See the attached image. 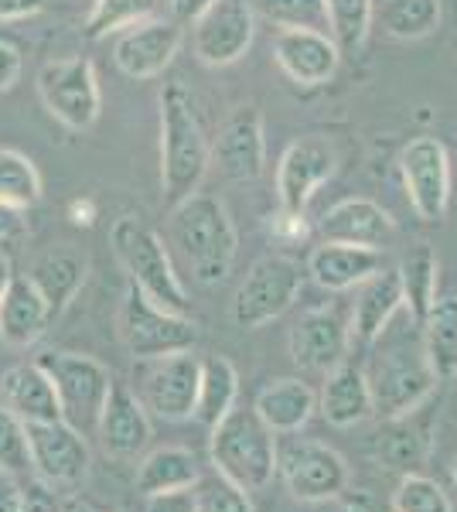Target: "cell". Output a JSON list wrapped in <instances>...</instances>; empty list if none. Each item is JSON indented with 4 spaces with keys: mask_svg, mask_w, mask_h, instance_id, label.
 <instances>
[{
    "mask_svg": "<svg viewBox=\"0 0 457 512\" xmlns=\"http://www.w3.org/2000/svg\"><path fill=\"white\" fill-rule=\"evenodd\" d=\"M212 161V147L205 140L202 120L195 110V96L185 79H171L161 89V188L164 205L174 209L188 195L198 192Z\"/></svg>",
    "mask_w": 457,
    "mask_h": 512,
    "instance_id": "cell-1",
    "label": "cell"
},
{
    "mask_svg": "<svg viewBox=\"0 0 457 512\" xmlns=\"http://www.w3.org/2000/svg\"><path fill=\"white\" fill-rule=\"evenodd\" d=\"M171 246L185 260L191 277L205 287L222 284L232 274L239 253V233L222 198L195 192L171 209Z\"/></svg>",
    "mask_w": 457,
    "mask_h": 512,
    "instance_id": "cell-2",
    "label": "cell"
},
{
    "mask_svg": "<svg viewBox=\"0 0 457 512\" xmlns=\"http://www.w3.org/2000/svg\"><path fill=\"white\" fill-rule=\"evenodd\" d=\"M212 468L246 492H260L277 478V437L256 410L232 407L212 427Z\"/></svg>",
    "mask_w": 457,
    "mask_h": 512,
    "instance_id": "cell-3",
    "label": "cell"
},
{
    "mask_svg": "<svg viewBox=\"0 0 457 512\" xmlns=\"http://www.w3.org/2000/svg\"><path fill=\"white\" fill-rule=\"evenodd\" d=\"M110 246L123 270L130 274V284H137L157 308L188 315V294L178 270L171 263V253L164 239L137 216H120L110 229Z\"/></svg>",
    "mask_w": 457,
    "mask_h": 512,
    "instance_id": "cell-4",
    "label": "cell"
},
{
    "mask_svg": "<svg viewBox=\"0 0 457 512\" xmlns=\"http://www.w3.org/2000/svg\"><path fill=\"white\" fill-rule=\"evenodd\" d=\"M35 362L52 379L65 424L76 427L82 437H96L99 417L116 383L110 369L93 355L79 352H41Z\"/></svg>",
    "mask_w": 457,
    "mask_h": 512,
    "instance_id": "cell-5",
    "label": "cell"
},
{
    "mask_svg": "<svg viewBox=\"0 0 457 512\" xmlns=\"http://www.w3.org/2000/svg\"><path fill=\"white\" fill-rule=\"evenodd\" d=\"M120 338L127 352L137 362L161 359L171 352H188L198 342V325L188 315H174L164 311L140 291L137 284L127 287L120 304Z\"/></svg>",
    "mask_w": 457,
    "mask_h": 512,
    "instance_id": "cell-6",
    "label": "cell"
},
{
    "mask_svg": "<svg viewBox=\"0 0 457 512\" xmlns=\"http://www.w3.org/2000/svg\"><path fill=\"white\" fill-rule=\"evenodd\" d=\"M304 287V270L297 260H290L284 253H270L249 267L232 301V321L246 332L263 328L270 321H277L290 304L297 301Z\"/></svg>",
    "mask_w": 457,
    "mask_h": 512,
    "instance_id": "cell-7",
    "label": "cell"
},
{
    "mask_svg": "<svg viewBox=\"0 0 457 512\" xmlns=\"http://www.w3.org/2000/svg\"><path fill=\"white\" fill-rule=\"evenodd\" d=\"M365 376H369L372 403H376V414L382 420H396L420 410L437 383V376L430 373L427 359H423V349H413L406 342H396L393 349L376 355L372 373Z\"/></svg>",
    "mask_w": 457,
    "mask_h": 512,
    "instance_id": "cell-8",
    "label": "cell"
},
{
    "mask_svg": "<svg viewBox=\"0 0 457 512\" xmlns=\"http://www.w3.org/2000/svg\"><path fill=\"white\" fill-rule=\"evenodd\" d=\"M202 359L195 352H171L161 359H144L137 366V396L147 414L161 420H188L195 414Z\"/></svg>",
    "mask_w": 457,
    "mask_h": 512,
    "instance_id": "cell-9",
    "label": "cell"
},
{
    "mask_svg": "<svg viewBox=\"0 0 457 512\" xmlns=\"http://www.w3.org/2000/svg\"><path fill=\"white\" fill-rule=\"evenodd\" d=\"M38 96L45 110L69 130H89L99 120L103 96L99 79L89 59H58L41 65L38 72Z\"/></svg>",
    "mask_w": 457,
    "mask_h": 512,
    "instance_id": "cell-10",
    "label": "cell"
},
{
    "mask_svg": "<svg viewBox=\"0 0 457 512\" xmlns=\"http://www.w3.org/2000/svg\"><path fill=\"white\" fill-rule=\"evenodd\" d=\"M277 475L301 502H328L348 489L345 458L314 437H294L277 448Z\"/></svg>",
    "mask_w": 457,
    "mask_h": 512,
    "instance_id": "cell-11",
    "label": "cell"
},
{
    "mask_svg": "<svg viewBox=\"0 0 457 512\" xmlns=\"http://www.w3.org/2000/svg\"><path fill=\"white\" fill-rule=\"evenodd\" d=\"M256 38V11L249 0H215L209 11L191 24V45L202 65L226 69L249 52Z\"/></svg>",
    "mask_w": 457,
    "mask_h": 512,
    "instance_id": "cell-12",
    "label": "cell"
},
{
    "mask_svg": "<svg viewBox=\"0 0 457 512\" xmlns=\"http://www.w3.org/2000/svg\"><path fill=\"white\" fill-rule=\"evenodd\" d=\"M406 198L423 222H444L451 205V158L437 137H413L400 154Z\"/></svg>",
    "mask_w": 457,
    "mask_h": 512,
    "instance_id": "cell-13",
    "label": "cell"
},
{
    "mask_svg": "<svg viewBox=\"0 0 457 512\" xmlns=\"http://www.w3.org/2000/svg\"><path fill=\"white\" fill-rule=\"evenodd\" d=\"M28 448H31V472L48 489H79L89 475V444L76 427L65 420L52 424H28Z\"/></svg>",
    "mask_w": 457,
    "mask_h": 512,
    "instance_id": "cell-14",
    "label": "cell"
},
{
    "mask_svg": "<svg viewBox=\"0 0 457 512\" xmlns=\"http://www.w3.org/2000/svg\"><path fill=\"white\" fill-rule=\"evenodd\" d=\"M338 168V151L328 137H301L284 151V158L277 164V202L284 212H297L304 216L311 198L318 195V188L335 175Z\"/></svg>",
    "mask_w": 457,
    "mask_h": 512,
    "instance_id": "cell-15",
    "label": "cell"
},
{
    "mask_svg": "<svg viewBox=\"0 0 457 512\" xmlns=\"http://www.w3.org/2000/svg\"><path fill=\"white\" fill-rule=\"evenodd\" d=\"M185 28L171 18H144L130 24L113 45V62L127 79H157L174 62Z\"/></svg>",
    "mask_w": 457,
    "mask_h": 512,
    "instance_id": "cell-16",
    "label": "cell"
},
{
    "mask_svg": "<svg viewBox=\"0 0 457 512\" xmlns=\"http://www.w3.org/2000/svg\"><path fill=\"white\" fill-rule=\"evenodd\" d=\"M348 345H352V328L335 308L307 311L290 328V359L311 373H331L335 366H342Z\"/></svg>",
    "mask_w": 457,
    "mask_h": 512,
    "instance_id": "cell-17",
    "label": "cell"
},
{
    "mask_svg": "<svg viewBox=\"0 0 457 512\" xmlns=\"http://www.w3.org/2000/svg\"><path fill=\"white\" fill-rule=\"evenodd\" d=\"M212 158L229 181H256L267 168V137H263V117L256 106H239L222 123Z\"/></svg>",
    "mask_w": 457,
    "mask_h": 512,
    "instance_id": "cell-18",
    "label": "cell"
},
{
    "mask_svg": "<svg viewBox=\"0 0 457 512\" xmlns=\"http://www.w3.org/2000/svg\"><path fill=\"white\" fill-rule=\"evenodd\" d=\"M273 59H277L280 72L297 82V86H324L338 72L342 62V48L335 38L324 31H280L273 41Z\"/></svg>",
    "mask_w": 457,
    "mask_h": 512,
    "instance_id": "cell-19",
    "label": "cell"
},
{
    "mask_svg": "<svg viewBox=\"0 0 457 512\" xmlns=\"http://www.w3.org/2000/svg\"><path fill=\"white\" fill-rule=\"evenodd\" d=\"M96 437L103 444V451L116 461H134L151 444V414H147V407L130 386L113 383L103 417H99Z\"/></svg>",
    "mask_w": 457,
    "mask_h": 512,
    "instance_id": "cell-20",
    "label": "cell"
},
{
    "mask_svg": "<svg viewBox=\"0 0 457 512\" xmlns=\"http://www.w3.org/2000/svg\"><path fill=\"white\" fill-rule=\"evenodd\" d=\"M318 233L324 243H352V246H382L393 239L396 222L372 198H345V202L331 205L318 222Z\"/></svg>",
    "mask_w": 457,
    "mask_h": 512,
    "instance_id": "cell-21",
    "label": "cell"
},
{
    "mask_svg": "<svg viewBox=\"0 0 457 512\" xmlns=\"http://www.w3.org/2000/svg\"><path fill=\"white\" fill-rule=\"evenodd\" d=\"M386 267L382 250L372 246H352V243H324L314 246L307 256V274L324 291H352V287L365 284L369 277H376Z\"/></svg>",
    "mask_w": 457,
    "mask_h": 512,
    "instance_id": "cell-22",
    "label": "cell"
},
{
    "mask_svg": "<svg viewBox=\"0 0 457 512\" xmlns=\"http://www.w3.org/2000/svg\"><path fill=\"white\" fill-rule=\"evenodd\" d=\"M318 410L338 431H348L355 424H365L369 417H376V403H372L369 376L352 362H342L331 373H324V386L318 396Z\"/></svg>",
    "mask_w": 457,
    "mask_h": 512,
    "instance_id": "cell-23",
    "label": "cell"
},
{
    "mask_svg": "<svg viewBox=\"0 0 457 512\" xmlns=\"http://www.w3.org/2000/svg\"><path fill=\"white\" fill-rule=\"evenodd\" d=\"M396 311H403V284L400 270L382 267L376 277H369L359 284L352 304V338L362 345H372L376 338L386 335V328L393 325Z\"/></svg>",
    "mask_w": 457,
    "mask_h": 512,
    "instance_id": "cell-24",
    "label": "cell"
},
{
    "mask_svg": "<svg viewBox=\"0 0 457 512\" xmlns=\"http://www.w3.org/2000/svg\"><path fill=\"white\" fill-rule=\"evenodd\" d=\"M0 403L14 410L24 424H52L62 420L55 386L38 362H18L0 376Z\"/></svg>",
    "mask_w": 457,
    "mask_h": 512,
    "instance_id": "cell-25",
    "label": "cell"
},
{
    "mask_svg": "<svg viewBox=\"0 0 457 512\" xmlns=\"http://www.w3.org/2000/svg\"><path fill=\"white\" fill-rule=\"evenodd\" d=\"M52 321L55 318L48 311L45 297L38 294V287L31 284L28 274L11 277L4 301H0V338H4V345L28 349V345H35L48 332Z\"/></svg>",
    "mask_w": 457,
    "mask_h": 512,
    "instance_id": "cell-26",
    "label": "cell"
},
{
    "mask_svg": "<svg viewBox=\"0 0 457 512\" xmlns=\"http://www.w3.org/2000/svg\"><path fill=\"white\" fill-rule=\"evenodd\" d=\"M86 256L72 246H55V250L41 253L28 270V280L38 287V294L45 297L52 318L62 315L72 301H76L79 287L86 284Z\"/></svg>",
    "mask_w": 457,
    "mask_h": 512,
    "instance_id": "cell-27",
    "label": "cell"
},
{
    "mask_svg": "<svg viewBox=\"0 0 457 512\" xmlns=\"http://www.w3.org/2000/svg\"><path fill=\"white\" fill-rule=\"evenodd\" d=\"M430 451H434V431H430V424L417 420V410L406 417L386 420V431L376 434V458L389 472L413 475L417 468L427 465Z\"/></svg>",
    "mask_w": 457,
    "mask_h": 512,
    "instance_id": "cell-28",
    "label": "cell"
},
{
    "mask_svg": "<svg viewBox=\"0 0 457 512\" xmlns=\"http://www.w3.org/2000/svg\"><path fill=\"white\" fill-rule=\"evenodd\" d=\"M253 410L273 434H297L318 410V396L304 379H277L256 393Z\"/></svg>",
    "mask_w": 457,
    "mask_h": 512,
    "instance_id": "cell-29",
    "label": "cell"
},
{
    "mask_svg": "<svg viewBox=\"0 0 457 512\" xmlns=\"http://www.w3.org/2000/svg\"><path fill=\"white\" fill-rule=\"evenodd\" d=\"M420 349L437 383L457 379V297H437L420 321Z\"/></svg>",
    "mask_w": 457,
    "mask_h": 512,
    "instance_id": "cell-30",
    "label": "cell"
},
{
    "mask_svg": "<svg viewBox=\"0 0 457 512\" xmlns=\"http://www.w3.org/2000/svg\"><path fill=\"white\" fill-rule=\"evenodd\" d=\"M198 478H202V472H198V458L188 448H157L140 458L134 485L147 499V495H157V492L191 489Z\"/></svg>",
    "mask_w": 457,
    "mask_h": 512,
    "instance_id": "cell-31",
    "label": "cell"
},
{
    "mask_svg": "<svg viewBox=\"0 0 457 512\" xmlns=\"http://www.w3.org/2000/svg\"><path fill=\"white\" fill-rule=\"evenodd\" d=\"M400 284H403V308L410 311V318L420 321L427 318V311L437 304V284H440V260L430 243H417L410 253L400 260Z\"/></svg>",
    "mask_w": 457,
    "mask_h": 512,
    "instance_id": "cell-32",
    "label": "cell"
},
{
    "mask_svg": "<svg viewBox=\"0 0 457 512\" xmlns=\"http://www.w3.org/2000/svg\"><path fill=\"white\" fill-rule=\"evenodd\" d=\"M239 396V373L226 355H205L202 359V379H198V400H195V417L198 424L215 427L222 417L236 407Z\"/></svg>",
    "mask_w": 457,
    "mask_h": 512,
    "instance_id": "cell-33",
    "label": "cell"
},
{
    "mask_svg": "<svg viewBox=\"0 0 457 512\" xmlns=\"http://www.w3.org/2000/svg\"><path fill=\"white\" fill-rule=\"evenodd\" d=\"M379 21L386 35L400 41L427 38L440 24V0H382Z\"/></svg>",
    "mask_w": 457,
    "mask_h": 512,
    "instance_id": "cell-34",
    "label": "cell"
},
{
    "mask_svg": "<svg viewBox=\"0 0 457 512\" xmlns=\"http://www.w3.org/2000/svg\"><path fill=\"white\" fill-rule=\"evenodd\" d=\"M376 4L372 0H328V35L342 48V55H359L369 38Z\"/></svg>",
    "mask_w": 457,
    "mask_h": 512,
    "instance_id": "cell-35",
    "label": "cell"
},
{
    "mask_svg": "<svg viewBox=\"0 0 457 512\" xmlns=\"http://www.w3.org/2000/svg\"><path fill=\"white\" fill-rule=\"evenodd\" d=\"M41 198V175L28 154L0 147V202L31 209Z\"/></svg>",
    "mask_w": 457,
    "mask_h": 512,
    "instance_id": "cell-36",
    "label": "cell"
},
{
    "mask_svg": "<svg viewBox=\"0 0 457 512\" xmlns=\"http://www.w3.org/2000/svg\"><path fill=\"white\" fill-rule=\"evenodd\" d=\"M253 11L280 31H324L328 35V0H249Z\"/></svg>",
    "mask_w": 457,
    "mask_h": 512,
    "instance_id": "cell-37",
    "label": "cell"
},
{
    "mask_svg": "<svg viewBox=\"0 0 457 512\" xmlns=\"http://www.w3.org/2000/svg\"><path fill=\"white\" fill-rule=\"evenodd\" d=\"M151 11H154V0H96L86 24H82V31H86L89 41L110 38L116 31H127L130 24L151 18Z\"/></svg>",
    "mask_w": 457,
    "mask_h": 512,
    "instance_id": "cell-38",
    "label": "cell"
},
{
    "mask_svg": "<svg viewBox=\"0 0 457 512\" xmlns=\"http://www.w3.org/2000/svg\"><path fill=\"white\" fill-rule=\"evenodd\" d=\"M393 512H454L447 492L427 475H403L393 492Z\"/></svg>",
    "mask_w": 457,
    "mask_h": 512,
    "instance_id": "cell-39",
    "label": "cell"
},
{
    "mask_svg": "<svg viewBox=\"0 0 457 512\" xmlns=\"http://www.w3.org/2000/svg\"><path fill=\"white\" fill-rule=\"evenodd\" d=\"M195 512H253V502L246 489L212 472L195 482Z\"/></svg>",
    "mask_w": 457,
    "mask_h": 512,
    "instance_id": "cell-40",
    "label": "cell"
},
{
    "mask_svg": "<svg viewBox=\"0 0 457 512\" xmlns=\"http://www.w3.org/2000/svg\"><path fill=\"white\" fill-rule=\"evenodd\" d=\"M0 472L24 475L31 472V448H28V424L0 403Z\"/></svg>",
    "mask_w": 457,
    "mask_h": 512,
    "instance_id": "cell-41",
    "label": "cell"
},
{
    "mask_svg": "<svg viewBox=\"0 0 457 512\" xmlns=\"http://www.w3.org/2000/svg\"><path fill=\"white\" fill-rule=\"evenodd\" d=\"M24 239H28V219H24V209L0 202V260H14V253L24 246Z\"/></svg>",
    "mask_w": 457,
    "mask_h": 512,
    "instance_id": "cell-42",
    "label": "cell"
},
{
    "mask_svg": "<svg viewBox=\"0 0 457 512\" xmlns=\"http://www.w3.org/2000/svg\"><path fill=\"white\" fill-rule=\"evenodd\" d=\"M307 233H311L307 219L297 216V212L277 209V216H270V236L277 239V243H304Z\"/></svg>",
    "mask_w": 457,
    "mask_h": 512,
    "instance_id": "cell-43",
    "label": "cell"
},
{
    "mask_svg": "<svg viewBox=\"0 0 457 512\" xmlns=\"http://www.w3.org/2000/svg\"><path fill=\"white\" fill-rule=\"evenodd\" d=\"M147 512H195V485L178 492L147 495Z\"/></svg>",
    "mask_w": 457,
    "mask_h": 512,
    "instance_id": "cell-44",
    "label": "cell"
},
{
    "mask_svg": "<svg viewBox=\"0 0 457 512\" xmlns=\"http://www.w3.org/2000/svg\"><path fill=\"white\" fill-rule=\"evenodd\" d=\"M18 76H21V52L11 41H0V93H7L18 82Z\"/></svg>",
    "mask_w": 457,
    "mask_h": 512,
    "instance_id": "cell-45",
    "label": "cell"
},
{
    "mask_svg": "<svg viewBox=\"0 0 457 512\" xmlns=\"http://www.w3.org/2000/svg\"><path fill=\"white\" fill-rule=\"evenodd\" d=\"M212 4H215V0H168V11H171L168 18L178 21L181 28H185V24H195L198 18H202Z\"/></svg>",
    "mask_w": 457,
    "mask_h": 512,
    "instance_id": "cell-46",
    "label": "cell"
},
{
    "mask_svg": "<svg viewBox=\"0 0 457 512\" xmlns=\"http://www.w3.org/2000/svg\"><path fill=\"white\" fill-rule=\"evenodd\" d=\"M48 0H0V21H24L45 11Z\"/></svg>",
    "mask_w": 457,
    "mask_h": 512,
    "instance_id": "cell-47",
    "label": "cell"
},
{
    "mask_svg": "<svg viewBox=\"0 0 457 512\" xmlns=\"http://www.w3.org/2000/svg\"><path fill=\"white\" fill-rule=\"evenodd\" d=\"M24 512H58L55 489H48L45 482L31 485V489L24 492Z\"/></svg>",
    "mask_w": 457,
    "mask_h": 512,
    "instance_id": "cell-48",
    "label": "cell"
},
{
    "mask_svg": "<svg viewBox=\"0 0 457 512\" xmlns=\"http://www.w3.org/2000/svg\"><path fill=\"white\" fill-rule=\"evenodd\" d=\"M0 512H24V489L7 472H0Z\"/></svg>",
    "mask_w": 457,
    "mask_h": 512,
    "instance_id": "cell-49",
    "label": "cell"
},
{
    "mask_svg": "<svg viewBox=\"0 0 457 512\" xmlns=\"http://www.w3.org/2000/svg\"><path fill=\"white\" fill-rule=\"evenodd\" d=\"M11 260H0V301H4L7 294V284H11Z\"/></svg>",
    "mask_w": 457,
    "mask_h": 512,
    "instance_id": "cell-50",
    "label": "cell"
},
{
    "mask_svg": "<svg viewBox=\"0 0 457 512\" xmlns=\"http://www.w3.org/2000/svg\"><path fill=\"white\" fill-rule=\"evenodd\" d=\"M58 512H96L93 506H86V502H76V499H72V502H65V506H58Z\"/></svg>",
    "mask_w": 457,
    "mask_h": 512,
    "instance_id": "cell-51",
    "label": "cell"
},
{
    "mask_svg": "<svg viewBox=\"0 0 457 512\" xmlns=\"http://www.w3.org/2000/svg\"><path fill=\"white\" fill-rule=\"evenodd\" d=\"M451 478H454V489H457V458H454V465H451Z\"/></svg>",
    "mask_w": 457,
    "mask_h": 512,
    "instance_id": "cell-52",
    "label": "cell"
},
{
    "mask_svg": "<svg viewBox=\"0 0 457 512\" xmlns=\"http://www.w3.org/2000/svg\"><path fill=\"white\" fill-rule=\"evenodd\" d=\"M342 512H365V509H362V506H345Z\"/></svg>",
    "mask_w": 457,
    "mask_h": 512,
    "instance_id": "cell-53",
    "label": "cell"
}]
</instances>
